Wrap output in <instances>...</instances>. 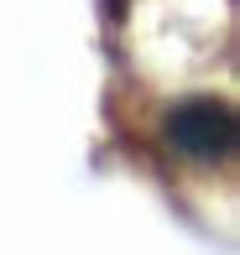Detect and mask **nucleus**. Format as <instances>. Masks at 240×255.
Returning <instances> with one entry per match:
<instances>
[{
    "mask_svg": "<svg viewBox=\"0 0 240 255\" xmlns=\"http://www.w3.org/2000/svg\"><path fill=\"white\" fill-rule=\"evenodd\" d=\"M167 135L178 151L199 156V161H220L235 151V115L220 99H188L167 115Z\"/></svg>",
    "mask_w": 240,
    "mask_h": 255,
    "instance_id": "obj_1",
    "label": "nucleus"
}]
</instances>
